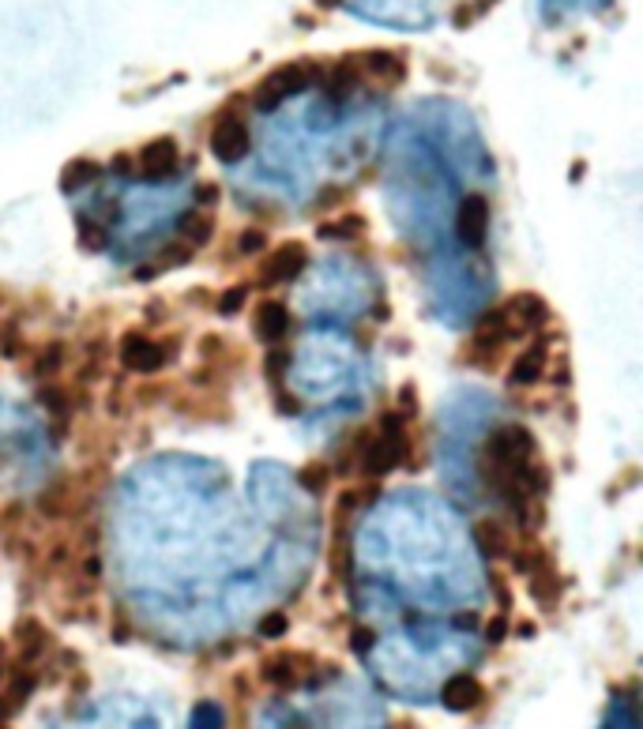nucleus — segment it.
<instances>
[{
    "label": "nucleus",
    "instance_id": "f704fd0d",
    "mask_svg": "<svg viewBox=\"0 0 643 729\" xmlns=\"http://www.w3.org/2000/svg\"><path fill=\"white\" fill-rule=\"evenodd\" d=\"M197 203H200V208H211V203H218V188L215 185H200L197 188Z\"/></svg>",
    "mask_w": 643,
    "mask_h": 729
},
{
    "label": "nucleus",
    "instance_id": "f257e3e1",
    "mask_svg": "<svg viewBox=\"0 0 643 729\" xmlns=\"http://www.w3.org/2000/svg\"><path fill=\"white\" fill-rule=\"evenodd\" d=\"M406 452H411V444H406V417L399 411H388L380 414L377 429H365L354 440V452L350 455L357 458V470L365 478H384L388 470H395L403 463Z\"/></svg>",
    "mask_w": 643,
    "mask_h": 729
},
{
    "label": "nucleus",
    "instance_id": "6e6552de",
    "mask_svg": "<svg viewBox=\"0 0 643 729\" xmlns=\"http://www.w3.org/2000/svg\"><path fill=\"white\" fill-rule=\"evenodd\" d=\"M354 64H362L357 76L373 79V84L384 87V91H392V87H399L406 79V61L399 53H388V49H373V53L354 56Z\"/></svg>",
    "mask_w": 643,
    "mask_h": 729
},
{
    "label": "nucleus",
    "instance_id": "4be33fe9",
    "mask_svg": "<svg viewBox=\"0 0 643 729\" xmlns=\"http://www.w3.org/2000/svg\"><path fill=\"white\" fill-rule=\"evenodd\" d=\"M76 229H79V241H84V249H105L110 244V234L99 226V223H91V215H76Z\"/></svg>",
    "mask_w": 643,
    "mask_h": 729
},
{
    "label": "nucleus",
    "instance_id": "393cba45",
    "mask_svg": "<svg viewBox=\"0 0 643 729\" xmlns=\"http://www.w3.org/2000/svg\"><path fill=\"white\" fill-rule=\"evenodd\" d=\"M249 301V290L245 286H234V290H226L223 298H218V309L215 313H223V316H234V313H241V305Z\"/></svg>",
    "mask_w": 643,
    "mask_h": 729
},
{
    "label": "nucleus",
    "instance_id": "72a5a7b5",
    "mask_svg": "<svg viewBox=\"0 0 643 729\" xmlns=\"http://www.w3.org/2000/svg\"><path fill=\"white\" fill-rule=\"evenodd\" d=\"M275 395H279V403H275V411H279V414H290V417H294V414L301 411V406L294 403V395H290V391L275 388Z\"/></svg>",
    "mask_w": 643,
    "mask_h": 729
},
{
    "label": "nucleus",
    "instance_id": "2eb2a0df",
    "mask_svg": "<svg viewBox=\"0 0 643 729\" xmlns=\"http://www.w3.org/2000/svg\"><path fill=\"white\" fill-rule=\"evenodd\" d=\"M15 646H20V666H35L50 651V632L38 620H23L20 632H15Z\"/></svg>",
    "mask_w": 643,
    "mask_h": 729
},
{
    "label": "nucleus",
    "instance_id": "f8f14e48",
    "mask_svg": "<svg viewBox=\"0 0 643 729\" xmlns=\"http://www.w3.org/2000/svg\"><path fill=\"white\" fill-rule=\"evenodd\" d=\"M560 587L565 583H560V571H557V564H553V556H542V561L527 571V591H531V598L542 605V609H557Z\"/></svg>",
    "mask_w": 643,
    "mask_h": 729
},
{
    "label": "nucleus",
    "instance_id": "5701e85b",
    "mask_svg": "<svg viewBox=\"0 0 643 729\" xmlns=\"http://www.w3.org/2000/svg\"><path fill=\"white\" fill-rule=\"evenodd\" d=\"M301 486L308 489V493H324L328 489V481H331V466L328 463H308V466H301Z\"/></svg>",
    "mask_w": 643,
    "mask_h": 729
},
{
    "label": "nucleus",
    "instance_id": "a878e982",
    "mask_svg": "<svg viewBox=\"0 0 643 729\" xmlns=\"http://www.w3.org/2000/svg\"><path fill=\"white\" fill-rule=\"evenodd\" d=\"M192 729H223V711L215 703H200L192 715Z\"/></svg>",
    "mask_w": 643,
    "mask_h": 729
},
{
    "label": "nucleus",
    "instance_id": "bb28decb",
    "mask_svg": "<svg viewBox=\"0 0 643 729\" xmlns=\"http://www.w3.org/2000/svg\"><path fill=\"white\" fill-rule=\"evenodd\" d=\"M192 252H197V249H192L189 241H185V244H169V249L159 256V267H181V264H189Z\"/></svg>",
    "mask_w": 643,
    "mask_h": 729
},
{
    "label": "nucleus",
    "instance_id": "2f4dec72",
    "mask_svg": "<svg viewBox=\"0 0 643 729\" xmlns=\"http://www.w3.org/2000/svg\"><path fill=\"white\" fill-rule=\"evenodd\" d=\"M215 354H226V342L218 339V335H203V339H200V357H215Z\"/></svg>",
    "mask_w": 643,
    "mask_h": 729
},
{
    "label": "nucleus",
    "instance_id": "f03ea898",
    "mask_svg": "<svg viewBox=\"0 0 643 729\" xmlns=\"http://www.w3.org/2000/svg\"><path fill=\"white\" fill-rule=\"evenodd\" d=\"M320 79V64H308V61H298V64H282V68L267 72L264 79H260V87L252 91V105L256 110H279L287 98H298L305 95L308 87Z\"/></svg>",
    "mask_w": 643,
    "mask_h": 729
},
{
    "label": "nucleus",
    "instance_id": "dca6fc26",
    "mask_svg": "<svg viewBox=\"0 0 643 729\" xmlns=\"http://www.w3.org/2000/svg\"><path fill=\"white\" fill-rule=\"evenodd\" d=\"M72 391L64 388V384H53V380H46L42 384V391H38V403H42V411H50L53 414V425H56V437L64 432V422L72 417Z\"/></svg>",
    "mask_w": 643,
    "mask_h": 729
},
{
    "label": "nucleus",
    "instance_id": "b1692460",
    "mask_svg": "<svg viewBox=\"0 0 643 729\" xmlns=\"http://www.w3.org/2000/svg\"><path fill=\"white\" fill-rule=\"evenodd\" d=\"M102 365H105V342L102 339H94L91 347H87V357H84V365H79V380H99L102 376Z\"/></svg>",
    "mask_w": 643,
    "mask_h": 729
},
{
    "label": "nucleus",
    "instance_id": "0eeeda50",
    "mask_svg": "<svg viewBox=\"0 0 643 729\" xmlns=\"http://www.w3.org/2000/svg\"><path fill=\"white\" fill-rule=\"evenodd\" d=\"M455 234L467 249H482L486 237H490V200L486 196H463L459 208H455Z\"/></svg>",
    "mask_w": 643,
    "mask_h": 729
},
{
    "label": "nucleus",
    "instance_id": "c756f323",
    "mask_svg": "<svg viewBox=\"0 0 643 729\" xmlns=\"http://www.w3.org/2000/svg\"><path fill=\"white\" fill-rule=\"evenodd\" d=\"M493 4H496V0H475V4L459 8V12H455V27H470V23H475L478 15H486V12H490Z\"/></svg>",
    "mask_w": 643,
    "mask_h": 729
},
{
    "label": "nucleus",
    "instance_id": "7c9ffc66",
    "mask_svg": "<svg viewBox=\"0 0 643 729\" xmlns=\"http://www.w3.org/2000/svg\"><path fill=\"white\" fill-rule=\"evenodd\" d=\"M287 362H290V357H287V354H279V350H272V354H267V376H272L275 388H279V373H282V368H287Z\"/></svg>",
    "mask_w": 643,
    "mask_h": 729
},
{
    "label": "nucleus",
    "instance_id": "6ab92c4d",
    "mask_svg": "<svg viewBox=\"0 0 643 729\" xmlns=\"http://www.w3.org/2000/svg\"><path fill=\"white\" fill-rule=\"evenodd\" d=\"M181 237L192 244V249H203V244L215 237V218L207 211H185L181 215Z\"/></svg>",
    "mask_w": 643,
    "mask_h": 729
},
{
    "label": "nucleus",
    "instance_id": "39448f33",
    "mask_svg": "<svg viewBox=\"0 0 643 729\" xmlns=\"http://www.w3.org/2000/svg\"><path fill=\"white\" fill-rule=\"evenodd\" d=\"M305 264H308L305 244L287 241V244H279V249H272L264 260H260V267H256V282H260V286L294 282V278H298L301 272H305Z\"/></svg>",
    "mask_w": 643,
    "mask_h": 729
},
{
    "label": "nucleus",
    "instance_id": "9d476101",
    "mask_svg": "<svg viewBox=\"0 0 643 729\" xmlns=\"http://www.w3.org/2000/svg\"><path fill=\"white\" fill-rule=\"evenodd\" d=\"M545 365H550V339H545V335L539 331L531 347H524L516 354L512 373H508V384H512V388H531V384H539L545 376Z\"/></svg>",
    "mask_w": 643,
    "mask_h": 729
},
{
    "label": "nucleus",
    "instance_id": "a211bd4d",
    "mask_svg": "<svg viewBox=\"0 0 643 729\" xmlns=\"http://www.w3.org/2000/svg\"><path fill=\"white\" fill-rule=\"evenodd\" d=\"M475 542H478V549H482L486 556H508V549H512L508 530H504L496 519L478 523V527H475Z\"/></svg>",
    "mask_w": 643,
    "mask_h": 729
},
{
    "label": "nucleus",
    "instance_id": "7ed1b4c3",
    "mask_svg": "<svg viewBox=\"0 0 643 729\" xmlns=\"http://www.w3.org/2000/svg\"><path fill=\"white\" fill-rule=\"evenodd\" d=\"M252 147V133H249V121L241 117L238 110H223L215 117V128H211V151H215L218 162H226V166H238L241 159L249 154Z\"/></svg>",
    "mask_w": 643,
    "mask_h": 729
},
{
    "label": "nucleus",
    "instance_id": "aec40b11",
    "mask_svg": "<svg viewBox=\"0 0 643 729\" xmlns=\"http://www.w3.org/2000/svg\"><path fill=\"white\" fill-rule=\"evenodd\" d=\"M64 362H68V347H64V342H46L35 354V362H30V373L42 376V380H53L64 368Z\"/></svg>",
    "mask_w": 643,
    "mask_h": 729
},
{
    "label": "nucleus",
    "instance_id": "9b49d317",
    "mask_svg": "<svg viewBox=\"0 0 643 729\" xmlns=\"http://www.w3.org/2000/svg\"><path fill=\"white\" fill-rule=\"evenodd\" d=\"M313 666L316 662L308 658V654H272V658H264V666H260V677L275 688H294L313 674Z\"/></svg>",
    "mask_w": 643,
    "mask_h": 729
},
{
    "label": "nucleus",
    "instance_id": "4468645a",
    "mask_svg": "<svg viewBox=\"0 0 643 729\" xmlns=\"http://www.w3.org/2000/svg\"><path fill=\"white\" fill-rule=\"evenodd\" d=\"M441 700H444V707H447V711H455V715H463V711H475L478 703L486 700V688L478 684L475 677L459 674V677H452V681L444 684Z\"/></svg>",
    "mask_w": 643,
    "mask_h": 729
},
{
    "label": "nucleus",
    "instance_id": "20e7f679",
    "mask_svg": "<svg viewBox=\"0 0 643 729\" xmlns=\"http://www.w3.org/2000/svg\"><path fill=\"white\" fill-rule=\"evenodd\" d=\"M117 362H121V368H128V373L151 376L169 362V350H162L159 342L143 331H125L121 335V347H117Z\"/></svg>",
    "mask_w": 643,
    "mask_h": 729
},
{
    "label": "nucleus",
    "instance_id": "473e14b6",
    "mask_svg": "<svg viewBox=\"0 0 643 729\" xmlns=\"http://www.w3.org/2000/svg\"><path fill=\"white\" fill-rule=\"evenodd\" d=\"M504 632H508V620L504 617L490 620V625H486V643H504Z\"/></svg>",
    "mask_w": 643,
    "mask_h": 729
},
{
    "label": "nucleus",
    "instance_id": "c85d7f7f",
    "mask_svg": "<svg viewBox=\"0 0 643 729\" xmlns=\"http://www.w3.org/2000/svg\"><path fill=\"white\" fill-rule=\"evenodd\" d=\"M260 249H267L264 229H245V234L238 237V252H241V256H256Z\"/></svg>",
    "mask_w": 643,
    "mask_h": 729
},
{
    "label": "nucleus",
    "instance_id": "f3484780",
    "mask_svg": "<svg viewBox=\"0 0 643 729\" xmlns=\"http://www.w3.org/2000/svg\"><path fill=\"white\" fill-rule=\"evenodd\" d=\"M102 177V162L94 159H72L61 169V192H84L87 185H94Z\"/></svg>",
    "mask_w": 643,
    "mask_h": 729
},
{
    "label": "nucleus",
    "instance_id": "1a4fd4ad",
    "mask_svg": "<svg viewBox=\"0 0 643 729\" xmlns=\"http://www.w3.org/2000/svg\"><path fill=\"white\" fill-rule=\"evenodd\" d=\"M177 162H181V154H177V143L174 139H151V143H143L140 151H136V174L148 177V181H162V177H169L177 169Z\"/></svg>",
    "mask_w": 643,
    "mask_h": 729
},
{
    "label": "nucleus",
    "instance_id": "423d86ee",
    "mask_svg": "<svg viewBox=\"0 0 643 729\" xmlns=\"http://www.w3.org/2000/svg\"><path fill=\"white\" fill-rule=\"evenodd\" d=\"M504 324H508L512 339H524V335H539L545 324H550V305L539 298V293H516L501 305Z\"/></svg>",
    "mask_w": 643,
    "mask_h": 729
},
{
    "label": "nucleus",
    "instance_id": "cd10ccee",
    "mask_svg": "<svg viewBox=\"0 0 643 729\" xmlns=\"http://www.w3.org/2000/svg\"><path fill=\"white\" fill-rule=\"evenodd\" d=\"M287 628H290L287 613H267V617L260 620V636H264V639H279V636H287Z\"/></svg>",
    "mask_w": 643,
    "mask_h": 729
},
{
    "label": "nucleus",
    "instance_id": "ddd939ff",
    "mask_svg": "<svg viewBox=\"0 0 643 729\" xmlns=\"http://www.w3.org/2000/svg\"><path fill=\"white\" fill-rule=\"evenodd\" d=\"M252 327H256V335L267 342V347H279V342L290 335V309L282 305V301H264V305L256 309Z\"/></svg>",
    "mask_w": 643,
    "mask_h": 729
},
{
    "label": "nucleus",
    "instance_id": "412c9836",
    "mask_svg": "<svg viewBox=\"0 0 643 729\" xmlns=\"http://www.w3.org/2000/svg\"><path fill=\"white\" fill-rule=\"evenodd\" d=\"M362 234H365V218L362 215H343V218H336V223H324L320 226L324 241H357Z\"/></svg>",
    "mask_w": 643,
    "mask_h": 729
}]
</instances>
